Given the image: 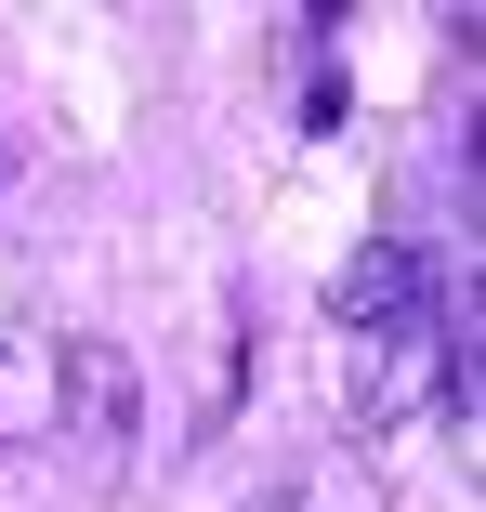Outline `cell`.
I'll return each instance as SVG.
<instances>
[{"label":"cell","mask_w":486,"mask_h":512,"mask_svg":"<svg viewBox=\"0 0 486 512\" xmlns=\"http://www.w3.org/2000/svg\"><path fill=\"white\" fill-rule=\"evenodd\" d=\"M53 434H66V329L14 316V329H0V460L53 447Z\"/></svg>","instance_id":"2"},{"label":"cell","mask_w":486,"mask_h":512,"mask_svg":"<svg viewBox=\"0 0 486 512\" xmlns=\"http://www.w3.org/2000/svg\"><path fill=\"white\" fill-rule=\"evenodd\" d=\"M329 316H342V407H355V434H408L434 407H460V434H473V276H460V316H447L434 250L421 237H368L342 263V289H329Z\"/></svg>","instance_id":"1"},{"label":"cell","mask_w":486,"mask_h":512,"mask_svg":"<svg viewBox=\"0 0 486 512\" xmlns=\"http://www.w3.org/2000/svg\"><path fill=\"white\" fill-rule=\"evenodd\" d=\"M250 512H395V486L368 473V447H303Z\"/></svg>","instance_id":"3"}]
</instances>
